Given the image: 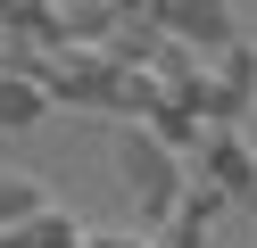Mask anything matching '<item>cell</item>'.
Here are the masks:
<instances>
[{
	"mask_svg": "<svg viewBox=\"0 0 257 248\" xmlns=\"http://www.w3.org/2000/svg\"><path fill=\"white\" fill-rule=\"evenodd\" d=\"M42 207H50V190H42L34 174H0V231H9V223H34Z\"/></svg>",
	"mask_w": 257,
	"mask_h": 248,
	"instance_id": "obj_10",
	"label": "cell"
},
{
	"mask_svg": "<svg viewBox=\"0 0 257 248\" xmlns=\"http://www.w3.org/2000/svg\"><path fill=\"white\" fill-rule=\"evenodd\" d=\"M0 248H34V231H25V223H9V231H0Z\"/></svg>",
	"mask_w": 257,
	"mask_h": 248,
	"instance_id": "obj_14",
	"label": "cell"
},
{
	"mask_svg": "<svg viewBox=\"0 0 257 248\" xmlns=\"http://www.w3.org/2000/svg\"><path fill=\"white\" fill-rule=\"evenodd\" d=\"M158 99H166V83H158L150 66H124V75H116V99H108V108H124V116L141 124V116H150Z\"/></svg>",
	"mask_w": 257,
	"mask_h": 248,
	"instance_id": "obj_11",
	"label": "cell"
},
{
	"mask_svg": "<svg viewBox=\"0 0 257 248\" xmlns=\"http://www.w3.org/2000/svg\"><path fill=\"white\" fill-rule=\"evenodd\" d=\"M150 75L166 83V91H183V83H199V75H207V58H199L191 42H174V33H158V50H150Z\"/></svg>",
	"mask_w": 257,
	"mask_h": 248,
	"instance_id": "obj_9",
	"label": "cell"
},
{
	"mask_svg": "<svg viewBox=\"0 0 257 248\" xmlns=\"http://www.w3.org/2000/svg\"><path fill=\"white\" fill-rule=\"evenodd\" d=\"M83 248H158V240H141V231H83Z\"/></svg>",
	"mask_w": 257,
	"mask_h": 248,
	"instance_id": "obj_13",
	"label": "cell"
},
{
	"mask_svg": "<svg viewBox=\"0 0 257 248\" xmlns=\"http://www.w3.org/2000/svg\"><path fill=\"white\" fill-rule=\"evenodd\" d=\"M240 33H249V42H257V17H249V25H240Z\"/></svg>",
	"mask_w": 257,
	"mask_h": 248,
	"instance_id": "obj_16",
	"label": "cell"
},
{
	"mask_svg": "<svg viewBox=\"0 0 257 248\" xmlns=\"http://www.w3.org/2000/svg\"><path fill=\"white\" fill-rule=\"evenodd\" d=\"M207 58H216V75H207V83H224L232 99H257V42H249V33H232V42L207 50Z\"/></svg>",
	"mask_w": 257,
	"mask_h": 248,
	"instance_id": "obj_6",
	"label": "cell"
},
{
	"mask_svg": "<svg viewBox=\"0 0 257 248\" xmlns=\"http://www.w3.org/2000/svg\"><path fill=\"white\" fill-rule=\"evenodd\" d=\"M25 231H34V248H83V223H75V215H58V207H42Z\"/></svg>",
	"mask_w": 257,
	"mask_h": 248,
	"instance_id": "obj_12",
	"label": "cell"
},
{
	"mask_svg": "<svg viewBox=\"0 0 257 248\" xmlns=\"http://www.w3.org/2000/svg\"><path fill=\"white\" fill-rule=\"evenodd\" d=\"M116 0H58V42H108Z\"/></svg>",
	"mask_w": 257,
	"mask_h": 248,
	"instance_id": "obj_8",
	"label": "cell"
},
{
	"mask_svg": "<svg viewBox=\"0 0 257 248\" xmlns=\"http://www.w3.org/2000/svg\"><path fill=\"white\" fill-rule=\"evenodd\" d=\"M0 42H50L58 50V0H0Z\"/></svg>",
	"mask_w": 257,
	"mask_h": 248,
	"instance_id": "obj_5",
	"label": "cell"
},
{
	"mask_svg": "<svg viewBox=\"0 0 257 248\" xmlns=\"http://www.w3.org/2000/svg\"><path fill=\"white\" fill-rule=\"evenodd\" d=\"M183 182H207V190H224V198H240L257 182V149L240 141L232 124H216V132H199V149L183 157Z\"/></svg>",
	"mask_w": 257,
	"mask_h": 248,
	"instance_id": "obj_3",
	"label": "cell"
},
{
	"mask_svg": "<svg viewBox=\"0 0 257 248\" xmlns=\"http://www.w3.org/2000/svg\"><path fill=\"white\" fill-rule=\"evenodd\" d=\"M42 108H50V99H42L34 75H0V132H34Z\"/></svg>",
	"mask_w": 257,
	"mask_h": 248,
	"instance_id": "obj_7",
	"label": "cell"
},
{
	"mask_svg": "<svg viewBox=\"0 0 257 248\" xmlns=\"http://www.w3.org/2000/svg\"><path fill=\"white\" fill-rule=\"evenodd\" d=\"M116 75H124V66H108L100 42H58L50 58L34 66L42 99H75V108H108V99H116Z\"/></svg>",
	"mask_w": 257,
	"mask_h": 248,
	"instance_id": "obj_2",
	"label": "cell"
},
{
	"mask_svg": "<svg viewBox=\"0 0 257 248\" xmlns=\"http://www.w3.org/2000/svg\"><path fill=\"white\" fill-rule=\"evenodd\" d=\"M158 25L207 58V50H224V42L240 33V17H232V0H158Z\"/></svg>",
	"mask_w": 257,
	"mask_h": 248,
	"instance_id": "obj_4",
	"label": "cell"
},
{
	"mask_svg": "<svg viewBox=\"0 0 257 248\" xmlns=\"http://www.w3.org/2000/svg\"><path fill=\"white\" fill-rule=\"evenodd\" d=\"M116 182L133 190V207L150 215V223H166L174 198H183V157H174L166 141H150L141 124H124V141H116Z\"/></svg>",
	"mask_w": 257,
	"mask_h": 248,
	"instance_id": "obj_1",
	"label": "cell"
},
{
	"mask_svg": "<svg viewBox=\"0 0 257 248\" xmlns=\"http://www.w3.org/2000/svg\"><path fill=\"white\" fill-rule=\"evenodd\" d=\"M240 198H249V207H257V182H249V190H240Z\"/></svg>",
	"mask_w": 257,
	"mask_h": 248,
	"instance_id": "obj_15",
	"label": "cell"
}]
</instances>
